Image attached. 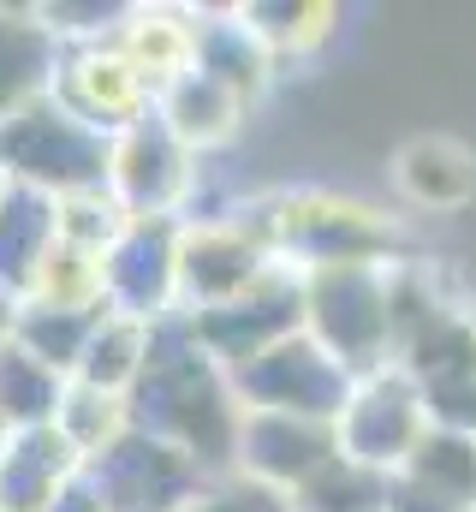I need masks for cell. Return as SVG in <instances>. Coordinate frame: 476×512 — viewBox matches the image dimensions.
Here are the masks:
<instances>
[{
  "label": "cell",
  "instance_id": "obj_1",
  "mask_svg": "<svg viewBox=\"0 0 476 512\" xmlns=\"http://www.w3.org/2000/svg\"><path fill=\"white\" fill-rule=\"evenodd\" d=\"M399 262H328L304 268V334L322 340L357 382L393 370L399 322H393Z\"/></svg>",
  "mask_w": 476,
  "mask_h": 512
},
{
  "label": "cell",
  "instance_id": "obj_2",
  "mask_svg": "<svg viewBox=\"0 0 476 512\" xmlns=\"http://www.w3.org/2000/svg\"><path fill=\"white\" fill-rule=\"evenodd\" d=\"M0 173L48 197H90L114 185V137L78 120L60 96H42L0 126Z\"/></svg>",
  "mask_w": 476,
  "mask_h": 512
},
{
  "label": "cell",
  "instance_id": "obj_3",
  "mask_svg": "<svg viewBox=\"0 0 476 512\" xmlns=\"http://www.w3.org/2000/svg\"><path fill=\"white\" fill-rule=\"evenodd\" d=\"M227 376L244 411H286V417H316V423H340L357 393V376L310 334L268 346L262 358L238 364Z\"/></svg>",
  "mask_w": 476,
  "mask_h": 512
},
{
  "label": "cell",
  "instance_id": "obj_4",
  "mask_svg": "<svg viewBox=\"0 0 476 512\" xmlns=\"http://www.w3.org/2000/svg\"><path fill=\"white\" fill-rule=\"evenodd\" d=\"M84 477L96 483L108 512H185L209 483H221L191 453H179L143 429H125L96 459H84Z\"/></svg>",
  "mask_w": 476,
  "mask_h": 512
},
{
  "label": "cell",
  "instance_id": "obj_5",
  "mask_svg": "<svg viewBox=\"0 0 476 512\" xmlns=\"http://www.w3.org/2000/svg\"><path fill=\"white\" fill-rule=\"evenodd\" d=\"M179 239H185V227L173 215L125 221V233L102 251V304H108V316L143 322V328L173 316V298H179Z\"/></svg>",
  "mask_w": 476,
  "mask_h": 512
},
{
  "label": "cell",
  "instance_id": "obj_6",
  "mask_svg": "<svg viewBox=\"0 0 476 512\" xmlns=\"http://www.w3.org/2000/svg\"><path fill=\"white\" fill-rule=\"evenodd\" d=\"M423 435H429V393L399 364L363 376L346 417H340V453L369 471H387V477L405 471V459L417 453Z\"/></svg>",
  "mask_w": 476,
  "mask_h": 512
},
{
  "label": "cell",
  "instance_id": "obj_7",
  "mask_svg": "<svg viewBox=\"0 0 476 512\" xmlns=\"http://www.w3.org/2000/svg\"><path fill=\"white\" fill-rule=\"evenodd\" d=\"M185 316H191V310H185ZM191 322H197L203 352H209L221 370H238V364L262 358L268 346L304 334V268L274 262V274H268L262 286H250L244 298L221 304V310H203V316H191Z\"/></svg>",
  "mask_w": 476,
  "mask_h": 512
},
{
  "label": "cell",
  "instance_id": "obj_8",
  "mask_svg": "<svg viewBox=\"0 0 476 512\" xmlns=\"http://www.w3.org/2000/svg\"><path fill=\"white\" fill-rule=\"evenodd\" d=\"M274 262L292 256L298 268H328V262H393V227L369 215L363 203H334V197H298L274 215Z\"/></svg>",
  "mask_w": 476,
  "mask_h": 512
},
{
  "label": "cell",
  "instance_id": "obj_9",
  "mask_svg": "<svg viewBox=\"0 0 476 512\" xmlns=\"http://www.w3.org/2000/svg\"><path fill=\"white\" fill-rule=\"evenodd\" d=\"M268 274L274 251L262 233H244V221H197L179 239V298L191 304V316L233 304Z\"/></svg>",
  "mask_w": 476,
  "mask_h": 512
},
{
  "label": "cell",
  "instance_id": "obj_10",
  "mask_svg": "<svg viewBox=\"0 0 476 512\" xmlns=\"http://www.w3.org/2000/svg\"><path fill=\"white\" fill-rule=\"evenodd\" d=\"M191 149L179 143V131L161 120V108L137 114L131 126L114 137V197L131 221H149V215H173V203L191 191Z\"/></svg>",
  "mask_w": 476,
  "mask_h": 512
},
{
  "label": "cell",
  "instance_id": "obj_11",
  "mask_svg": "<svg viewBox=\"0 0 476 512\" xmlns=\"http://www.w3.org/2000/svg\"><path fill=\"white\" fill-rule=\"evenodd\" d=\"M328 459H340V423L286 417V411H244V429H238V477L292 495Z\"/></svg>",
  "mask_w": 476,
  "mask_h": 512
},
{
  "label": "cell",
  "instance_id": "obj_12",
  "mask_svg": "<svg viewBox=\"0 0 476 512\" xmlns=\"http://www.w3.org/2000/svg\"><path fill=\"white\" fill-rule=\"evenodd\" d=\"M54 251H60V197L6 179V191H0V292L12 304H30Z\"/></svg>",
  "mask_w": 476,
  "mask_h": 512
},
{
  "label": "cell",
  "instance_id": "obj_13",
  "mask_svg": "<svg viewBox=\"0 0 476 512\" xmlns=\"http://www.w3.org/2000/svg\"><path fill=\"white\" fill-rule=\"evenodd\" d=\"M84 471V453L66 441L60 423L18 429L0 447V512H48L54 495Z\"/></svg>",
  "mask_w": 476,
  "mask_h": 512
},
{
  "label": "cell",
  "instance_id": "obj_14",
  "mask_svg": "<svg viewBox=\"0 0 476 512\" xmlns=\"http://www.w3.org/2000/svg\"><path fill=\"white\" fill-rule=\"evenodd\" d=\"M393 185L405 203L429 209V215H453L476 203V149H465L447 131H423L399 149L393 161Z\"/></svg>",
  "mask_w": 476,
  "mask_h": 512
},
{
  "label": "cell",
  "instance_id": "obj_15",
  "mask_svg": "<svg viewBox=\"0 0 476 512\" xmlns=\"http://www.w3.org/2000/svg\"><path fill=\"white\" fill-rule=\"evenodd\" d=\"M54 66L60 36L42 24V12H0V126L30 102L54 96Z\"/></svg>",
  "mask_w": 476,
  "mask_h": 512
},
{
  "label": "cell",
  "instance_id": "obj_16",
  "mask_svg": "<svg viewBox=\"0 0 476 512\" xmlns=\"http://www.w3.org/2000/svg\"><path fill=\"white\" fill-rule=\"evenodd\" d=\"M393 364L417 387H447V382H476V316L471 310H429L393 352Z\"/></svg>",
  "mask_w": 476,
  "mask_h": 512
},
{
  "label": "cell",
  "instance_id": "obj_17",
  "mask_svg": "<svg viewBox=\"0 0 476 512\" xmlns=\"http://www.w3.org/2000/svg\"><path fill=\"white\" fill-rule=\"evenodd\" d=\"M66 376L54 370V364H42L36 352H24L18 340H6L0 346V411H6V423H12V435L18 429H48V423H60V405H66Z\"/></svg>",
  "mask_w": 476,
  "mask_h": 512
},
{
  "label": "cell",
  "instance_id": "obj_18",
  "mask_svg": "<svg viewBox=\"0 0 476 512\" xmlns=\"http://www.w3.org/2000/svg\"><path fill=\"white\" fill-rule=\"evenodd\" d=\"M238 102H244V96H233L227 84H215L209 72H197V66H191V72H179V78L161 90V102H155V108H161V120H167V126L179 131V143H185V149H191V143H197V149H209V143H221V137L238 126Z\"/></svg>",
  "mask_w": 476,
  "mask_h": 512
},
{
  "label": "cell",
  "instance_id": "obj_19",
  "mask_svg": "<svg viewBox=\"0 0 476 512\" xmlns=\"http://www.w3.org/2000/svg\"><path fill=\"white\" fill-rule=\"evenodd\" d=\"M108 310H72V304H48V298H30L18 304V322H12V340L24 352H36L42 364L54 370H78L84 364V346L96 340Z\"/></svg>",
  "mask_w": 476,
  "mask_h": 512
},
{
  "label": "cell",
  "instance_id": "obj_20",
  "mask_svg": "<svg viewBox=\"0 0 476 512\" xmlns=\"http://www.w3.org/2000/svg\"><path fill=\"white\" fill-rule=\"evenodd\" d=\"M197 72H209L215 84H227L233 96L262 90L268 78V42L250 30V18H215V24H197Z\"/></svg>",
  "mask_w": 476,
  "mask_h": 512
},
{
  "label": "cell",
  "instance_id": "obj_21",
  "mask_svg": "<svg viewBox=\"0 0 476 512\" xmlns=\"http://www.w3.org/2000/svg\"><path fill=\"white\" fill-rule=\"evenodd\" d=\"M399 477L441 495V501H453V507H476V441L429 423V435L417 441V453L405 459Z\"/></svg>",
  "mask_w": 476,
  "mask_h": 512
},
{
  "label": "cell",
  "instance_id": "obj_22",
  "mask_svg": "<svg viewBox=\"0 0 476 512\" xmlns=\"http://www.w3.org/2000/svg\"><path fill=\"white\" fill-rule=\"evenodd\" d=\"M143 358H149V328H143V322H125V316H102L96 340L84 346L78 382L96 387V393L125 399V393L137 387V376H143Z\"/></svg>",
  "mask_w": 476,
  "mask_h": 512
},
{
  "label": "cell",
  "instance_id": "obj_23",
  "mask_svg": "<svg viewBox=\"0 0 476 512\" xmlns=\"http://www.w3.org/2000/svg\"><path fill=\"white\" fill-rule=\"evenodd\" d=\"M387 471H369L357 459H328L304 489H292V512H387Z\"/></svg>",
  "mask_w": 476,
  "mask_h": 512
},
{
  "label": "cell",
  "instance_id": "obj_24",
  "mask_svg": "<svg viewBox=\"0 0 476 512\" xmlns=\"http://www.w3.org/2000/svg\"><path fill=\"white\" fill-rule=\"evenodd\" d=\"M185 512H292V495H280L268 483H250V477H221Z\"/></svg>",
  "mask_w": 476,
  "mask_h": 512
},
{
  "label": "cell",
  "instance_id": "obj_25",
  "mask_svg": "<svg viewBox=\"0 0 476 512\" xmlns=\"http://www.w3.org/2000/svg\"><path fill=\"white\" fill-rule=\"evenodd\" d=\"M429 393V423L471 435L476 441V382H447V387H423Z\"/></svg>",
  "mask_w": 476,
  "mask_h": 512
},
{
  "label": "cell",
  "instance_id": "obj_26",
  "mask_svg": "<svg viewBox=\"0 0 476 512\" xmlns=\"http://www.w3.org/2000/svg\"><path fill=\"white\" fill-rule=\"evenodd\" d=\"M387 512H476V507H453V501H441V495H429V489L393 477V489H387Z\"/></svg>",
  "mask_w": 476,
  "mask_h": 512
},
{
  "label": "cell",
  "instance_id": "obj_27",
  "mask_svg": "<svg viewBox=\"0 0 476 512\" xmlns=\"http://www.w3.org/2000/svg\"><path fill=\"white\" fill-rule=\"evenodd\" d=\"M48 512H108V507H102L96 483H90V477L78 471V477H72V483H66L60 495H54V507H48Z\"/></svg>",
  "mask_w": 476,
  "mask_h": 512
},
{
  "label": "cell",
  "instance_id": "obj_28",
  "mask_svg": "<svg viewBox=\"0 0 476 512\" xmlns=\"http://www.w3.org/2000/svg\"><path fill=\"white\" fill-rule=\"evenodd\" d=\"M12 322H18V304H12V298H6V292H0V346H6V340H12Z\"/></svg>",
  "mask_w": 476,
  "mask_h": 512
},
{
  "label": "cell",
  "instance_id": "obj_29",
  "mask_svg": "<svg viewBox=\"0 0 476 512\" xmlns=\"http://www.w3.org/2000/svg\"><path fill=\"white\" fill-rule=\"evenodd\" d=\"M6 441H12V423H6V411H0V447H6Z\"/></svg>",
  "mask_w": 476,
  "mask_h": 512
},
{
  "label": "cell",
  "instance_id": "obj_30",
  "mask_svg": "<svg viewBox=\"0 0 476 512\" xmlns=\"http://www.w3.org/2000/svg\"><path fill=\"white\" fill-rule=\"evenodd\" d=\"M0 191H6V173H0Z\"/></svg>",
  "mask_w": 476,
  "mask_h": 512
}]
</instances>
